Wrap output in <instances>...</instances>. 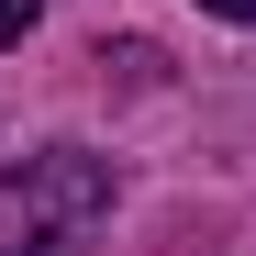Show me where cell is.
Returning <instances> with one entry per match:
<instances>
[{
  "instance_id": "7a4b0ae2",
  "label": "cell",
  "mask_w": 256,
  "mask_h": 256,
  "mask_svg": "<svg viewBox=\"0 0 256 256\" xmlns=\"http://www.w3.org/2000/svg\"><path fill=\"white\" fill-rule=\"evenodd\" d=\"M34 34V0H0V45H22Z\"/></svg>"
},
{
  "instance_id": "6da1fadb",
  "label": "cell",
  "mask_w": 256,
  "mask_h": 256,
  "mask_svg": "<svg viewBox=\"0 0 256 256\" xmlns=\"http://www.w3.org/2000/svg\"><path fill=\"white\" fill-rule=\"evenodd\" d=\"M100 212H112V167L90 145H45L0 167V256H56L78 234H100Z\"/></svg>"
},
{
  "instance_id": "3957f363",
  "label": "cell",
  "mask_w": 256,
  "mask_h": 256,
  "mask_svg": "<svg viewBox=\"0 0 256 256\" xmlns=\"http://www.w3.org/2000/svg\"><path fill=\"white\" fill-rule=\"evenodd\" d=\"M200 12H223V22H256V0H200Z\"/></svg>"
}]
</instances>
